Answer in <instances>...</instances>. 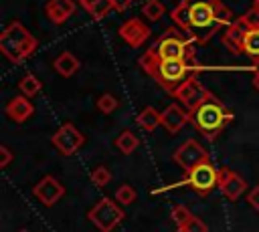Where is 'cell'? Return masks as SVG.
Returning a JSON list of instances; mask_svg holds the SVG:
<instances>
[{
  "label": "cell",
  "instance_id": "obj_34",
  "mask_svg": "<svg viewBox=\"0 0 259 232\" xmlns=\"http://www.w3.org/2000/svg\"><path fill=\"white\" fill-rule=\"evenodd\" d=\"M253 87H255V89L259 91V71H257V73L253 75Z\"/></svg>",
  "mask_w": 259,
  "mask_h": 232
},
{
  "label": "cell",
  "instance_id": "obj_1",
  "mask_svg": "<svg viewBox=\"0 0 259 232\" xmlns=\"http://www.w3.org/2000/svg\"><path fill=\"white\" fill-rule=\"evenodd\" d=\"M170 16L174 24L198 44H206L223 26L235 22L233 10L221 0H182Z\"/></svg>",
  "mask_w": 259,
  "mask_h": 232
},
{
  "label": "cell",
  "instance_id": "obj_36",
  "mask_svg": "<svg viewBox=\"0 0 259 232\" xmlns=\"http://www.w3.org/2000/svg\"><path fill=\"white\" fill-rule=\"evenodd\" d=\"M176 232H186V230H184V228H178V230H176Z\"/></svg>",
  "mask_w": 259,
  "mask_h": 232
},
{
  "label": "cell",
  "instance_id": "obj_26",
  "mask_svg": "<svg viewBox=\"0 0 259 232\" xmlns=\"http://www.w3.org/2000/svg\"><path fill=\"white\" fill-rule=\"evenodd\" d=\"M117 105H119V101H117L113 95H109V93H103V95H99V99H97V109H99L101 113H105V115L113 113V111L117 109Z\"/></svg>",
  "mask_w": 259,
  "mask_h": 232
},
{
  "label": "cell",
  "instance_id": "obj_33",
  "mask_svg": "<svg viewBox=\"0 0 259 232\" xmlns=\"http://www.w3.org/2000/svg\"><path fill=\"white\" fill-rule=\"evenodd\" d=\"M132 2H134V0H111V4L115 6V10H117V12H123Z\"/></svg>",
  "mask_w": 259,
  "mask_h": 232
},
{
  "label": "cell",
  "instance_id": "obj_23",
  "mask_svg": "<svg viewBox=\"0 0 259 232\" xmlns=\"http://www.w3.org/2000/svg\"><path fill=\"white\" fill-rule=\"evenodd\" d=\"M40 87H42V83L38 81V77H34L32 73H28V75H24L22 79H20V83H18V91H20V95H24V97H34L38 91H40Z\"/></svg>",
  "mask_w": 259,
  "mask_h": 232
},
{
  "label": "cell",
  "instance_id": "obj_21",
  "mask_svg": "<svg viewBox=\"0 0 259 232\" xmlns=\"http://www.w3.org/2000/svg\"><path fill=\"white\" fill-rule=\"evenodd\" d=\"M136 121L144 131H154L158 125H162V113H158L154 107H144L138 113Z\"/></svg>",
  "mask_w": 259,
  "mask_h": 232
},
{
  "label": "cell",
  "instance_id": "obj_8",
  "mask_svg": "<svg viewBox=\"0 0 259 232\" xmlns=\"http://www.w3.org/2000/svg\"><path fill=\"white\" fill-rule=\"evenodd\" d=\"M51 141H53V145H55L63 155H73V153L85 143V137H83V133H81L73 123H65V125H61V127L53 133Z\"/></svg>",
  "mask_w": 259,
  "mask_h": 232
},
{
  "label": "cell",
  "instance_id": "obj_3",
  "mask_svg": "<svg viewBox=\"0 0 259 232\" xmlns=\"http://www.w3.org/2000/svg\"><path fill=\"white\" fill-rule=\"evenodd\" d=\"M188 117L194 129H198L206 139H214L233 119V113L227 111L225 105L210 93L198 107L188 111Z\"/></svg>",
  "mask_w": 259,
  "mask_h": 232
},
{
  "label": "cell",
  "instance_id": "obj_14",
  "mask_svg": "<svg viewBox=\"0 0 259 232\" xmlns=\"http://www.w3.org/2000/svg\"><path fill=\"white\" fill-rule=\"evenodd\" d=\"M247 30H249V26L245 24V20L241 16L235 18V22L225 28V34H223L225 48L231 50V52H235V54H241V42H243V36H245Z\"/></svg>",
  "mask_w": 259,
  "mask_h": 232
},
{
  "label": "cell",
  "instance_id": "obj_20",
  "mask_svg": "<svg viewBox=\"0 0 259 232\" xmlns=\"http://www.w3.org/2000/svg\"><path fill=\"white\" fill-rule=\"evenodd\" d=\"M77 69H79V61H77V56H75L73 52H69V50L61 52V54L55 59V71H57L59 75H63V77H71Z\"/></svg>",
  "mask_w": 259,
  "mask_h": 232
},
{
  "label": "cell",
  "instance_id": "obj_7",
  "mask_svg": "<svg viewBox=\"0 0 259 232\" xmlns=\"http://www.w3.org/2000/svg\"><path fill=\"white\" fill-rule=\"evenodd\" d=\"M182 184L188 186L190 190H194L196 194L206 196L214 190V186H219V169L210 163V159H206V161L198 163L194 169H190Z\"/></svg>",
  "mask_w": 259,
  "mask_h": 232
},
{
  "label": "cell",
  "instance_id": "obj_17",
  "mask_svg": "<svg viewBox=\"0 0 259 232\" xmlns=\"http://www.w3.org/2000/svg\"><path fill=\"white\" fill-rule=\"evenodd\" d=\"M45 10H47V16L51 22L61 24L75 14V2L73 0H49Z\"/></svg>",
  "mask_w": 259,
  "mask_h": 232
},
{
  "label": "cell",
  "instance_id": "obj_13",
  "mask_svg": "<svg viewBox=\"0 0 259 232\" xmlns=\"http://www.w3.org/2000/svg\"><path fill=\"white\" fill-rule=\"evenodd\" d=\"M32 194H34L45 206H53V204L65 194V188L59 184L57 178H53V176H45V178L32 188Z\"/></svg>",
  "mask_w": 259,
  "mask_h": 232
},
{
  "label": "cell",
  "instance_id": "obj_27",
  "mask_svg": "<svg viewBox=\"0 0 259 232\" xmlns=\"http://www.w3.org/2000/svg\"><path fill=\"white\" fill-rule=\"evenodd\" d=\"M136 188L134 186H130V184H123V186H119L117 188V192H115V202L117 204H132L134 200H136Z\"/></svg>",
  "mask_w": 259,
  "mask_h": 232
},
{
  "label": "cell",
  "instance_id": "obj_24",
  "mask_svg": "<svg viewBox=\"0 0 259 232\" xmlns=\"http://www.w3.org/2000/svg\"><path fill=\"white\" fill-rule=\"evenodd\" d=\"M142 12H144V16L148 18V20H160L162 16H164V12H166V6L160 2V0H146L144 2V6H142Z\"/></svg>",
  "mask_w": 259,
  "mask_h": 232
},
{
  "label": "cell",
  "instance_id": "obj_19",
  "mask_svg": "<svg viewBox=\"0 0 259 232\" xmlns=\"http://www.w3.org/2000/svg\"><path fill=\"white\" fill-rule=\"evenodd\" d=\"M241 54L259 63V28H249L241 42Z\"/></svg>",
  "mask_w": 259,
  "mask_h": 232
},
{
  "label": "cell",
  "instance_id": "obj_5",
  "mask_svg": "<svg viewBox=\"0 0 259 232\" xmlns=\"http://www.w3.org/2000/svg\"><path fill=\"white\" fill-rule=\"evenodd\" d=\"M150 48L160 59H196L194 40L184 34L178 26H170Z\"/></svg>",
  "mask_w": 259,
  "mask_h": 232
},
{
  "label": "cell",
  "instance_id": "obj_22",
  "mask_svg": "<svg viewBox=\"0 0 259 232\" xmlns=\"http://www.w3.org/2000/svg\"><path fill=\"white\" fill-rule=\"evenodd\" d=\"M138 143H140V139H138V135L134 133V131H121L119 135H117V139H115V147L121 151V153H125V155H130L132 151H136V147H138Z\"/></svg>",
  "mask_w": 259,
  "mask_h": 232
},
{
  "label": "cell",
  "instance_id": "obj_32",
  "mask_svg": "<svg viewBox=\"0 0 259 232\" xmlns=\"http://www.w3.org/2000/svg\"><path fill=\"white\" fill-rule=\"evenodd\" d=\"M12 161V153L6 145H0V167H6Z\"/></svg>",
  "mask_w": 259,
  "mask_h": 232
},
{
  "label": "cell",
  "instance_id": "obj_30",
  "mask_svg": "<svg viewBox=\"0 0 259 232\" xmlns=\"http://www.w3.org/2000/svg\"><path fill=\"white\" fill-rule=\"evenodd\" d=\"M184 230L186 232H206L208 228H206V224L200 220V218H196V216H192V220L184 226Z\"/></svg>",
  "mask_w": 259,
  "mask_h": 232
},
{
  "label": "cell",
  "instance_id": "obj_28",
  "mask_svg": "<svg viewBox=\"0 0 259 232\" xmlns=\"http://www.w3.org/2000/svg\"><path fill=\"white\" fill-rule=\"evenodd\" d=\"M91 182L97 186V188H103L111 182V171L105 167V165H97L93 171H91Z\"/></svg>",
  "mask_w": 259,
  "mask_h": 232
},
{
  "label": "cell",
  "instance_id": "obj_25",
  "mask_svg": "<svg viewBox=\"0 0 259 232\" xmlns=\"http://www.w3.org/2000/svg\"><path fill=\"white\" fill-rule=\"evenodd\" d=\"M170 216H172V220H174V224H176L178 228H184V226L192 220V212H190L186 206H180V204L172 208Z\"/></svg>",
  "mask_w": 259,
  "mask_h": 232
},
{
  "label": "cell",
  "instance_id": "obj_11",
  "mask_svg": "<svg viewBox=\"0 0 259 232\" xmlns=\"http://www.w3.org/2000/svg\"><path fill=\"white\" fill-rule=\"evenodd\" d=\"M119 36L130 46H142L150 36V26H146V22L140 18H130L119 26Z\"/></svg>",
  "mask_w": 259,
  "mask_h": 232
},
{
  "label": "cell",
  "instance_id": "obj_16",
  "mask_svg": "<svg viewBox=\"0 0 259 232\" xmlns=\"http://www.w3.org/2000/svg\"><path fill=\"white\" fill-rule=\"evenodd\" d=\"M188 121H190L188 111H184L182 107H178V103H172V105H168V107L162 111V125H164L170 133H178Z\"/></svg>",
  "mask_w": 259,
  "mask_h": 232
},
{
  "label": "cell",
  "instance_id": "obj_6",
  "mask_svg": "<svg viewBox=\"0 0 259 232\" xmlns=\"http://www.w3.org/2000/svg\"><path fill=\"white\" fill-rule=\"evenodd\" d=\"M87 218L91 220V224L101 230V232H111L121 220H123V210L111 200V198H101L89 212Z\"/></svg>",
  "mask_w": 259,
  "mask_h": 232
},
{
  "label": "cell",
  "instance_id": "obj_10",
  "mask_svg": "<svg viewBox=\"0 0 259 232\" xmlns=\"http://www.w3.org/2000/svg\"><path fill=\"white\" fill-rule=\"evenodd\" d=\"M208 95H210V91H206V89L202 87V83H200L196 77L188 79V81L174 93V97H176L188 111L194 109V107H198Z\"/></svg>",
  "mask_w": 259,
  "mask_h": 232
},
{
  "label": "cell",
  "instance_id": "obj_18",
  "mask_svg": "<svg viewBox=\"0 0 259 232\" xmlns=\"http://www.w3.org/2000/svg\"><path fill=\"white\" fill-rule=\"evenodd\" d=\"M79 4L95 18V20H103L107 14H111L115 10V6L111 4V0H79Z\"/></svg>",
  "mask_w": 259,
  "mask_h": 232
},
{
  "label": "cell",
  "instance_id": "obj_35",
  "mask_svg": "<svg viewBox=\"0 0 259 232\" xmlns=\"http://www.w3.org/2000/svg\"><path fill=\"white\" fill-rule=\"evenodd\" d=\"M253 8H255V10H259V0H253Z\"/></svg>",
  "mask_w": 259,
  "mask_h": 232
},
{
  "label": "cell",
  "instance_id": "obj_4",
  "mask_svg": "<svg viewBox=\"0 0 259 232\" xmlns=\"http://www.w3.org/2000/svg\"><path fill=\"white\" fill-rule=\"evenodd\" d=\"M36 48V38L20 24H8L0 34V50L10 63H22Z\"/></svg>",
  "mask_w": 259,
  "mask_h": 232
},
{
  "label": "cell",
  "instance_id": "obj_12",
  "mask_svg": "<svg viewBox=\"0 0 259 232\" xmlns=\"http://www.w3.org/2000/svg\"><path fill=\"white\" fill-rule=\"evenodd\" d=\"M219 188L227 200H237L247 190V182L229 167H223L219 169Z\"/></svg>",
  "mask_w": 259,
  "mask_h": 232
},
{
  "label": "cell",
  "instance_id": "obj_31",
  "mask_svg": "<svg viewBox=\"0 0 259 232\" xmlns=\"http://www.w3.org/2000/svg\"><path fill=\"white\" fill-rule=\"evenodd\" d=\"M247 202H249V204L259 212V184H257V186L247 194Z\"/></svg>",
  "mask_w": 259,
  "mask_h": 232
},
{
  "label": "cell",
  "instance_id": "obj_2",
  "mask_svg": "<svg viewBox=\"0 0 259 232\" xmlns=\"http://www.w3.org/2000/svg\"><path fill=\"white\" fill-rule=\"evenodd\" d=\"M140 67L172 97L188 79L196 77L200 71L196 59H160L152 48L140 56Z\"/></svg>",
  "mask_w": 259,
  "mask_h": 232
},
{
  "label": "cell",
  "instance_id": "obj_9",
  "mask_svg": "<svg viewBox=\"0 0 259 232\" xmlns=\"http://www.w3.org/2000/svg\"><path fill=\"white\" fill-rule=\"evenodd\" d=\"M206 159H208L206 149H204L198 141H194V139L184 141V143L174 151V161H176L186 173H188L190 169H194L198 163L206 161Z\"/></svg>",
  "mask_w": 259,
  "mask_h": 232
},
{
  "label": "cell",
  "instance_id": "obj_37",
  "mask_svg": "<svg viewBox=\"0 0 259 232\" xmlns=\"http://www.w3.org/2000/svg\"><path fill=\"white\" fill-rule=\"evenodd\" d=\"M20 232H28V230H20Z\"/></svg>",
  "mask_w": 259,
  "mask_h": 232
},
{
  "label": "cell",
  "instance_id": "obj_29",
  "mask_svg": "<svg viewBox=\"0 0 259 232\" xmlns=\"http://www.w3.org/2000/svg\"><path fill=\"white\" fill-rule=\"evenodd\" d=\"M241 18L245 20V24H247L249 28H259V10L251 8V10H247Z\"/></svg>",
  "mask_w": 259,
  "mask_h": 232
},
{
  "label": "cell",
  "instance_id": "obj_15",
  "mask_svg": "<svg viewBox=\"0 0 259 232\" xmlns=\"http://www.w3.org/2000/svg\"><path fill=\"white\" fill-rule=\"evenodd\" d=\"M4 111H6L8 119H12L14 123H22V121H26L34 113V107H32V103H30L28 97L16 95V97H12L8 101V105L4 107Z\"/></svg>",
  "mask_w": 259,
  "mask_h": 232
}]
</instances>
